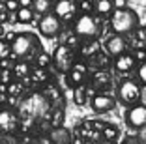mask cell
Masks as SVG:
<instances>
[{
	"label": "cell",
	"mask_w": 146,
	"mask_h": 144,
	"mask_svg": "<svg viewBox=\"0 0 146 144\" xmlns=\"http://www.w3.org/2000/svg\"><path fill=\"white\" fill-rule=\"evenodd\" d=\"M141 84L133 79H125L120 86H118V99L122 105L125 107H133L141 101Z\"/></svg>",
	"instance_id": "277c9868"
},
{
	"label": "cell",
	"mask_w": 146,
	"mask_h": 144,
	"mask_svg": "<svg viewBox=\"0 0 146 144\" xmlns=\"http://www.w3.org/2000/svg\"><path fill=\"white\" fill-rule=\"evenodd\" d=\"M38 28L45 38H54V36L60 34V30H62V19L58 17L54 11L45 13V15L39 19Z\"/></svg>",
	"instance_id": "5b68a950"
},
{
	"label": "cell",
	"mask_w": 146,
	"mask_h": 144,
	"mask_svg": "<svg viewBox=\"0 0 146 144\" xmlns=\"http://www.w3.org/2000/svg\"><path fill=\"white\" fill-rule=\"evenodd\" d=\"M90 105L96 112H107V110L114 109L116 99L112 96H109V94H96V96H92Z\"/></svg>",
	"instance_id": "ba28073f"
},
{
	"label": "cell",
	"mask_w": 146,
	"mask_h": 144,
	"mask_svg": "<svg viewBox=\"0 0 146 144\" xmlns=\"http://www.w3.org/2000/svg\"><path fill=\"white\" fill-rule=\"evenodd\" d=\"M112 6H114V9L127 8V0H112Z\"/></svg>",
	"instance_id": "83f0119b"
},
{
	"label": "cell",
	"mask_w": 146,
	"mask_h": 144,
	"mask_svg": "<svg viewBox=\"0 0 146 144\" xmlns=\"http://www.w3.org/2000/svg\"><path fill=\"white\" fill-rule=\"evenodd\" d=\"M109 73H105V71H98L96 73V77H94V86H107L109 84Z\"/></svg>",
	"instance_id": "ffe728a7"
},
{
	"label": "cell",
	"mask_w": 146,
	"mask_h": 144,
	"mask_svg": "<svg viewBox=\"0 0 146 144\" xmlns=\"http://www.w3.org/2000/svg\"><path fill=\"white\" fill-rule=\"evenodd\" d=\"M79 9H81L82 13H90L92 9H94V4H92L90 0H82L81 4H79Z\"/></svg>",
	"instance_id": "d4e9b609"
},
{
	"label": "cell",
	"mask_w": 146,
	"mask_h": 144,
	"mask_svg": "<svg viewBox=\"0 0 146 144\" xmlns=\"http://www.w3.org/2000/svg\"><path fill=\"white\" fill-rule=\"evenodd\" d=\"M103 137L107 140H114V139H118V129H116L114 125H107V127H103Z\"/></svg>",
	"instance_id": "44dd1931"
},
{
	"label": "cell",
	"mask_w": 146,
	"mask_h": 144,
	"mask_svg": "<svg viewBox=\"0 0 146 144\" xmlns=\"http://www.w3.org/2000/svg\"><path fill=\"white\" fill-rule=\"evenodd\" d=\"M139 26V15L133 11V9L122 8V9H112L111 13V28L114 34L124 36L133 32Z\"/></svg>",
	"instance_id": "7a4b0ae2"
},
{
	"label": "cell",
	"mask_w": 146,
	"mask_h": 144,
	"mask_svg": "<svg viewBox=\"0 0 146 144\" xmlns=\"http://www.w3.org/2000/svg\"><path fill=\"white\" fill-rule=\"evenodd\" d=\"M86 144H96V142H86Z\"/></svg>",
	"instance_id": "8d00e7d4"
},
{
	"label": "cell",
	"mask_w": 146,
	"mask_h": 144,
	"mask_svg": "<svg viewBox=\"0 0 146 144\" xmlns=\"http://www.w3.org/2000/svg\"><path fill=\"white\" fill-rule=\"evenodd\" d=\"M122 144H131V142H129V140H125V142H122Z\"/></svg>",
	"instance_id": "836d02e7"
},
{
	"label": "cell",
	"mask_w": 146,
	"mask_h": 144,
	"mask_svg": "<svg viewBox=\"0 0 146 144\" xmlns=\"http://www.w3.org/2000/svg\"><path fill=\"white\" fill-rule=\"evenodd\" d=\"M137 79L142 82V84H146V60L139 64V68H137Z\"/></svg>",
	"instance_id": "cb8c5ba5"
},
{
	"label": "cell",
	"mask_w": 146,
	"mask_h": 144,
	"mask_svg": "<svg viewBox=\"0 0 146 144\" xmlns=\"http://www.w3.org/2000/svg\"><path fill=\"white\" fill-rule=\"evenodd\" d=\"M133 58H135V62H144L146 60V51H135Z\"/></svg>",
	"instance_id": "4316f807"
},
{
	"label": "cell",
	"mask_w": 146,
	"mask_h": 144,
	"mask_svg": "<svg viewBox=\"0 0 146 144\" xmlns=\"http://www.w3.org/2000/svg\"><path fill=\"white\" fill-rule=\"evenodd\" d=\"M51 58H52V64H54L62 73H68L69 69L73 68V52H71V49H69L68 45L56 47Z\"/></svg>",
	"instance_id": "8992f818"
},
{
	"label": "cell",
	"mask_w": 146,
	"mask_h": 144,
	"mask_svg": "<svg viewBox=\"0 0 146 144\" xmlns=\"http://www.w3.org/2000/svg\"><path fill=\"white\" fill-rule=\"evenodd\" d=\"M30 73V66L25 60H17V66H15V75L17 77H26Z\"/></svg>",
	"instance_id": "d6986e66"
},
{
	"label": "cell",
	"mask_w": 146,
	"mask_h": 144,
	"mask_svg": "<svg viewBox=\"0 0 146 144\" xmlns=\"http://www.w3.org/2000/svg\"><path fill=\"white\" fill-rule=\"evenodd\" d=\"M114 68L118 69V71H131V69L135 68V58L133 54H127V52H122V54L114 56Z\"/></svg>",
	"instance_id": "7c38bea8"
},
{
	"label": "cell",
	"mask_w": 146,
	"mask_h": 144,
	"mask_svg": "<svg viewBox=\"0 0 146 144\" xmlns=\"http://www.w3.org/2000/svg\"><path fill=\"white\" fill-rule=\"evenodd\" d=\"M39 144H52V140H51V137L49 139H39Z\"/></svg>",
	"instance_id": "f546056e"
},
{
	"label": "cell",
	"mask_w": 146,
	"mask_h": 144,
	"mask_svg": "<svg viewBox=\"0 0 146 144\" xmlns=\"http://www.w3.org/2000/svg\"><path fill=\"white\" fill-rule=\"evenodd\" d=\"M34 19V9L32 8H19L17 9V21L19 23H30Z\"/></svg>",
	"instance_id": "e0dca14e"
},
{
	"label": "cell",
	"mask_w": 146,
	"mask_h": 144,
	"mask_svg": "<svg viewBox=\"0 0 146 144\" xmlns=\"http://www.w3.org/2000/svg\"><path fill=\"white\" fill-rule=\"evenodd\" d=\"M73 32L75 36L86 41H94V38H98L99 34V25L90 13H82L75 19V25H73Z\"/></svg>",
	"instance_id": "3957f363"
},
{
	"label": "cell",
	"mask_w": 146,
	"mask_h": 144,
	"mask_svg": "<svg viewBox=\"0 0 146 144\" xmlns=\"http://www.w3.org/2000/svg\"><path fill=\"white\" fill-rule=\"evenodd\" d=\"M144 144H146V142H144Z\"/></svg>",
	"instance_id": "74e56055"
},
{
	"label": "cell",
	"mask_w": 146,
	"mask_h": 144,
	"mask_svg": "<svg viewBox=\"0 0 146 144\" xmlns=\"http://www.w3.org/2000/svg\"><path fill=\"white\" fill-rule=\"evenodd\" d=\"M34 0H19V8H32Z\"/></svg>",
	"instance_id": "f1b7e54d"
},
{
	"label": "cell",
	"mask_w": 146,
	"mask_h": 144,
	"mask_svg": "<svg viewBox=\"0 0 146 144\" xmlns=\"http://www.w3.org/2000/svg\"><path fill=\"white\" fill-rule=\"evenodd\" d=\"M52 11L60 19H69L73 13L77 11V4H75L73 0H58V2L52 6Z\"/></svg>",
	"instance_id": "9c48e42d"
},
{
	"label": "cell",
	"mask_w": 146,
	"mask_h": 144,
	"mask_svg": "<svg viewBox=\"0 0 146 144\" xmlns=\"http://www.w3.org/2000/svg\"><path fill=\"white\" fill-rule=\"evenodd\" d=\"M103 144H114V142H112V140H107V139H105V142Z\"/></svg>",
	"instance_id": "4dcf8cb0"
},
{
	"label": "cell",
	"mask_w": 146,
	"mask_h": 144,
	"mask_svg": "<svg viewBox=\"0 0 146 144\" xmlns=\"http://www.w3.org/2000/svg\"><path fill=\"white\" fill-rule=\"evenodd\" d=\"M8 56H11V47H9V43H6L4 39H0V60L8 58Z\"/></svg>",
	"instance_id": "603a6c76"
},
{
	"label": "cell",
	"mask_w": 146,
	"mask_h": 144,
	"mask_svg": "<svg viewBox=\"0 0 146 144\" xmlns=\"http://www.w3.org/2000/svg\"><path fill=\"white\" fill-rule=\"evenodd\" d=\"M86 99H88V94H86V88L84 86H77L75 88V92H73V101H75V105H84Z\"/></svg>",
	"instance_id": "2e32d148"
},
{
	"label": "cell",
	"mask_w": 146,
	"mask_h": 144,
	"mask_svg": "<svg viewBox=\"0 0 146 144\" xmlns=\"http://www.w3.org/2000/svg\"><path fill=\"white\" fill-rule=\"evenodd\" d=\"M107 52L111 56H118L122 52H125V39L122 36H112V38L107 39Z\"/></svg>",
	"instance_id": "8fae6325"
},
{
	"label": "cell",
	"mask_w": 146,
	"mask_h": 144,
	"mask_svg": "<svg viewBox=\"0 0 146 144\" xmlns=\"http://www.w3.org/2000/svg\"><path fill=\"white\" fill-rule=\"evenodd\" d=\"M17 127V116L11 109H2L0 110V129L6 133H11L15 131Z\"/></svg>",
	"instance_id": "30bf717a"
},
{
	"label": "cell",
	"mask_w": 146,
	"mask_h": 144,
	"mask_svg": "<svg viewBox=\"0 0 146 144\" xmlns=\"http://www.w3.org/2000/svg\"><path fill=\"white\" fill-rule=\"evenodd\" d=\"M51 2H52V4H56V2H58V0H51Z\"/></svg>",
	"instance_id": "e575fe53"
},
{
	"label": "cell",
	"mask_w": 146,
	"mask_h": 144,
	"mask_svg": "<svg viewBox=\"0 0 146 144\" xmlns=\"http://www.w3.org/2000/svg\"><path fill=\"white\" fill-rule=\"evenodd\" d=\"M4 144H15V140H8V142H4Z\"/></svg>",
	"instance_id": "1f68e13d"
},
{
	"label": "cell",
	"mask_w": 146,
	"mask_h": 144,
	"mask_svg": "<svg viewBox=\"0 0 146 144\" xmlns=\"http://www.w3.org/2000/svg\"><path fill=\"white\" fill-rule=\"evenodd\" d=\"M68 75H69V81H71L73 84H82V81H84V71L77 69L75 66L68 71Z\"/></svg>",
	"instance_id": "ac0fdd59"
},
{
	"label": "cell",
	"mask_w": 146,
	"mask_h": 144,
	"mask_svg": "<svg viewBox=\"0 0 146 144\" xmlns=\"http://www.w3.org/2000/svg\"><path fill=\"white\" fill-rule=\"evenodd\" d=\"M125 123L129 127H133V129L146 127V105L137 103L133 107H127V110H125Z\"/></svg>",
	"instance_id": "52a82bcc"
},
{
	"label": "cell",
	"mask_w": 146,
	"mask_h": 144,
	"mask_svg": "<svg viewBox=\"0 0 146 144\" xmlns=\"http://www.w3.org/2000/svg\"><path fill=\"white\" fill-rule=\"evenodd\" d=\"M51 140H52V144H69V133L66 131L64 127L52 129L51 131Z\"/></svg>",
	"instance_id": "5bb4252c"
},
{
	"label": "cell",
	"mask_w": 146,
	"mask_h": 144,
	"mask_svg": "<svg viewBox=\"0 0 146 144\" xmlns=\"http://www.w3.org/2000/svg\"><path fill=\"white\" fill-rule=\"evenodd\" d=\"M52 2L51 0H34L32 2V9L34 11H38L39 15H45V13H51L52 11Z\"/></svg>",
	"instance_id": "9a60e30c"
},
{
	"label": "cell",
	"mask_w": 146,
	"mask_h": 144,
	"mask_svg": "<svg viewBox=\"0 0 146 144\" xmlns=\"http://www.w3.org/2000/svg\"><path fill=\"white\" fill-rule=\"evenodd\" d=\"M2 32H4V30H2V26H0V34H2Z\"/></svg>",
	"instance_id": "d590c367"
},
{
	"label": "cell",
	"mask_w": 146,
	"mask_h": 144,
	"mask_svg": "<svg viewBox=\"0 0 146 144\" xmlns=\"http://www.w3.org/2000/svg\"><path fill=\"white\" fill-rule=\"evenodd\" d=\"M6 2H8V0H0V4H6Z\"/></svg>",
	"instance_id": "d6a6232c"
},
{
	"label": "cell",
	"mask_w": 146,
	"mask_h": 144,
	"mask_svg": "<svg viewBox=\"0 0 146 144\" xmlns=\"http://www.w3.org/2000/svg\"><path fill=\"white\" fill-rule=\"evenodd\" d=\"M114 6H112V0H96L94 2V11L99 15H111Z\"/></svg>",
	"instance_id": "4fadbf2b"
},
{
	"label": "cell",
	"mask_w": 146,
	"mask_h": 144,
	"mask_svg": "<svg viewBox=\"0 0 146 144\" xmlns=\"http://www.w3.org/2000/svg\"><path fill=\"white\" fill-rule=\"evenodd\" d=\"M36 64H38L39 68H45V66L52 64V58L49 54H45V52H39V54L36 56Z\"/></svg>",
	"instance_id": "7402d4cb"
},
{
	"label": "cell",
	"mask_w": 146,
	"mask_h": 144,
	"mask_svg": "<svg viewBox=\"0 0 146 144\" xmlns=\"http://www.w3.org/2000/svg\"><path fill=\"white\" fill-rule=\"evenodd\" d=\"M6 9H8V11H13V9L17 11L19 9V0H8V2H6Z\"/></svg>",
	"instance_id": "484cf974"
},
{
	"label": "cell",
	"mask_w": 146,
	"mask_h": 144,
	"mask_svg": "<svg viewBox=\"0 0 146 144\" xmlns=\"http://www.w3.org/2000/svg\"><path fill=\"white\" fill-rule=\"evenodd\" d=\"M11 58L15 60H28L36 58V56L41 52V47H39V39L34 34H28V32H19L11 41Z\"/></svg>",
	"instance_id": "6da1fadb"
}]
</instances>
